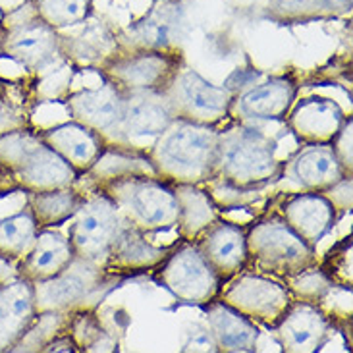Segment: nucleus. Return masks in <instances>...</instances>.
<instances>
[{"label": "nucleus", "mask_w": 353, "mask_h": 353, "mask_svg": "<svg viewBox=\"0 0 353 353\" xmlns=\"http://www.w3.org/2000/svg\"><path fill=\"white\" fill-rule=\"evenodd\" d=\"M145 153L154 176L166 183L205 185L216 170L219 128L174 118Z\"/></svg>", "instance_id": "nucleus-1"}, {"label": "nucleus", "mask_w": 353, "mask_h": 353, "mask_svg": "<svg viewBox=\"0 0 353 353\" xmlns=\"http://www.w3.org/2000/svg\"><path fill=\"white\" fill-rule=\"evenodd\" d=\"M284 168L286 164L276 157V141L263 130L243 122L219 130L212 183L230 191L255 193L280 180Z\"/></svg>", "instance_id": "nucleus-2"}, {"label": "nucleus", "mask_w": 353, "mask_h": 353, "mask_svg": "<svg viewBox=\"0 0 353 353\" xmlns=\"http://www.w3.org/2000/svg\"><path fill=\"white\" fill-rule=\"evenodd\" d=\"M0 190L8 193L68 188L79 181L77 174L29 125L0 135Z\"/></svg>", "instance_id": "nucleus-3"}, {"label": "nucleus", "mask_w": 353, "mask_h": 353, "mask_svg": "<svg viewBox=\"0 0 353 353\" xmlns=\"http://www.w3.org/2000/svg\"><path fill=\"white\" fill-rule=\"evenodd\" d=\"M124 278L106 272L97 263L76 257L58 276L33 284L39 313H95Z\"/></svg>", "instance_id": "nucleus-4"}, {"label": "nucleus", "mask_w": 353, "mask_h": 353, "mask_svg": "<svg viewBox=\"0 0 353 353\" xmlns=\"http://www.w3.org/2000/svg\"><path fill=\"white\" fill-rule=\"evenodd\" d=\"M319 265L316 249L274 212L248 228V268L286 282Z\"/></svg>", "instance_id": "nucleus-5"}, {"label": "nucleus", "mask_w": 353, "mask_h": 353, "mask_svg": "<svg viewBox=\"0 0 353 353\" xmlns=\"http://www.w3.org/2000/svg\"><path fill=\"white\" fill-rule=\"evenodd\" d=\"M99 190L114 201L120 214L132 228L143 234L168 232L178 224L180 205L174 185L157 178L154 174L128 176Z\"/></svg>", "instance_id": "nucleus-6"}, {"label": "nucleus", "mask_w": 353, "mask_h": 353, "mask_svg": "<svg viewBox=\"0 0 353 353\" xmlns=\"http://www.w3.org/2000/svg\"><path fill=\"white\" fill-rule=\"evenodd\" d=\"M4 29L0 57H6L28 72H43L62 64V33L50 28L31 8L29 0L0 19Z\"/></svg>", "instance_id": "nucleus-7"}, {"label": "nucleus", "mask_w": 353, "mask_h": 353, "mask_svg": "<svg viewBox=\"0 0 353 353\" xmlns=\"http://www.w3.org/2000/svg\"><path fill=\"white\" fill-rule=\"evenodd\" d=\"M154 280L183 305L205 307L219 299L222 280L212 270L195 241L170 248L164 261L154 268Z\"/></svg>", "instance_id": "nucleus-8"}, {"label": "nucleus", "mask_w": 353, "mask_h": 353, "mask_svg": "<svg viewBox=\"0 0 353 353\" xmlns=\"http://www.w3.org/2000/svg\"><path fill=\"white\" fill-rule=\"evenodd\" d=\"M68 239L76 257L85 259L103 267L110 249L128 226L114 201L99 188L83 191L79 209L70 220Z\"/></svg>", "instance_id": "nucleus-9"}, {"label": "nucleus", "mask_w": 353, "mask_h": 353, "mask_svg": "<svg viewBox=\"0 0 353 353\" xmlns=\"http://www.w3.org/2000/svg\"><path fill=\"white\" fill-rule=\"evenodd\" d=\"M219 299L257 326L274 330L292 305L294 297L278 278L245 268L222 284Z\"/></svg>", "instance_id": "nucleus-10"}, {"label": "nucleus", "mask_w": 353, "mask_h": 353, "mask_svg": "<svg viewBox=\"0 0 353 353\" xmlns=\"http://www.w3.org/2000/svg\"><path fill=\"white\" fill-rule=\"evenodd\" d=\"M183 64L181 50H122L97 74L124 93H166Z\"/></svg>", "instance_id": "nucleus-11"}, {"label": "nucleus", "mask_w": 353, "mask_h": 353, "mask_svg": "<svg viewBox=\"0 0 353 353\" xmlns=\"http://www.w3.org/2000/svg\"><path fill=\"white\" fill-rule=\"evenodd\" d=\"M174 116L193 124L219 128L232 114L236 93L226 85H214L191 68H181L166 89Z\"/></svg>", "instance_id": "nucleus-12"}, {"label": "nucleus", "mask_w": 353, "mask_h": 353, "mask_svg": "<svg viewBox=\"0 0 353 353\" xmlns=\"http://www.w3.org/2000/svg\"><path fill=\"white\" fill-rule=\"evenodd\" d=\"M125 93L118 87L103 81L95 89H81L66 97L70 120L85 125L101 135L108 147H134L122 132Z\"/></svg>", "instance_id": "nucleus-13"}, {"label": "nucleus", "mask_w": 353, "mask_h": 353, "mask_svg": "<svg viewBox=\"0 0 353 353\" xmlns=\"http://www.w3.org/2000/svg\"><path fill=\"white\" fill-rule=\"evenodd\" d=\"M185 35V2L154 0L139 19L118 33L122 50H178Z\"/></svg>", "instance_id": "nucleus-14"}, {"label": "nucleus", "mask_w": 353, "mask_h": 353, "mask_svg": "<svg viewBox=\"0 0 353 353\" xmlns=\"http://www.w3.org/2000/svg\"><path fill=\"white\" fill-rule=\"evenodd\" d=\"M297 91L299 85L292 74L272 76L234 97L232 112L248 122H284Z\"/></svg>", "instance_id": "nucleus-15"}, {"label": "nucleus", "mask_w": 353, "mask_h": 353, "mask_svg": "<svg viewBox=\"0 0 353 353\" xmlns=\"http://www.w3.org/2000/svg\"><path fill=\"white\" fill-rule=\"evenodd\" d=\"M278 344L288 353H315L332 338L334 325L315 303L294 299L274 326Z\"/></svg>", "instance_id": "nucleus-16"}, {"label": "nucleus", "mask_w": 353, "mask_h": 353, "mask_svg": "<svg viewBox=\"0 0 353 353\" xmlns=\"http://www.w3.org/2000/svg\"><path fill=\"white\" fill-rule=\"evenodd\" d=\"M77 28V26H76ZM62 33V58L74 70L99 72L116 54L122 52L118 43V33L103 21L89 18L72 33Z\"/></svg>", "instance_id": "nucleus-17"}, {"label": "nucleus", "mask_w": 353, "mask_h": 353, "mask_svg": "<svg viewBox=\"0 0 353 353\" xmlns=\"http://www.w3.org/2000/svg\"><path fill=\"white\" fill-rule=\"evenodd\" d=\"M347 118L344 108L332 99L307 97L294 103L284 122L301 145L332 143Z\"/></svg>", "instance_id": "nucleus-18"}, {"label": "nucleus", "mask_w": 353, "mask_h": 353, "mask_svg": "<svg viewBox=\"0 0 353 353\" xmlns=\"http://www.w3.org/2000/svg\"><path fill=\"white\" fill-rule=\"evenodd\" d=\"M195 243L222 282L248 268V228L236 222L220 216Z\"/></svg>", "instance_id": "nucleus-19"}, {"label": "nucleus", "mask_w": 353, "mask_h": 353, "mask_svg": "<svg viewBox=\"0 0 353 353\" xmlns=\"http://www.w3.org/2000/svg\"><path fill=\"white\" fill-rule=\"evenodd\" d=\"M278 214L299 238L315 249L326 234L334 228L336 220L340 216L332 199L326 193L316 191H301L292 195L282 203Z\"/></svg>", "instance_id": "nucleus-20"}, {"label": "nucleus", "mask_w": 353, "mask_h": 353, "mask_svg": "<svg viewBox=\"0 0 353 353\" xmlns=\"http://www.w3.org/2000/svg\"><path fill=\"white\" fill-rule=\"evenodd\" d=\"M35 319L33 284L23 276L0 282V352H14Z\"/></svg>", "instance_id": "nucleus-21"}, {"label": "nucleus", "mask_w": 353, "mask_h": 353, "mask_svg": "<svg viewBox=\"0 0 353 353\" xmlns=\"http://www.w3.org/2000/svg\"><path fill=\"white\" fill-rule=\"evenodd\" d=\"M39 135L77 174L79 180L95 166L108 147L101 135L74 120L39 132Z\"/></svg>", "instance_id": "nucleus-22"}, {"label": "nucleus", "mask_w": 353, "mask_h": 353, "mask_svg": "<svg viewBox=\"0 0 353 353\" xmlns=\"http://www.w3.org/2000/svg\"><path fill=\"white\" fill-rule=\"evenodd\" d=\"M303 191L326 193L345 178H352L340 164L330 143L303 145L284 168Z\"/></svg>", "instance_id": "nucleus-23"}, {"label": "nucleus", "mask_w": 353, "mask_h": 353, "mask_svg": "<svg viewBox=\"0 0 353 353\" xmlns=\"http://www.w3.org/2000/svg\"><path fill=\"white\" fill-rule=\"evenodd\" d=\"M168 251L170 248L154 245L147 239V234L128 224L110 249L103 268L110 274L128 280L154 270L168 255Z\"/></svg>", "instance_id": "nucleus-24"}, {"label": "nucleus", "mask_w": 353, "mask_h": 353, "mask_svg": "<svg viewBox=\"0 0 353 353\" xmlns=\"http://www.w3.org/2000/svg\"><path fill=\"white\" fill-rule=\"evenodd\" d=\"M174 110L166 93L137 91L125 93L122 132L134 143L141 137H157L174 122Z\"/></svg>", "instance_id": "nucleus-25"}, {"label": "nucleus", "mask_w": 353, "mask_h": 353, "mask_svg": "<svg viewBox=\"0 0 353 353\" xmlns=\"http://www.w3.org/2000/svg\"><path fill=\"white\" fill-rule=\"evenodd\" d=\"M74 259L76 253L68 236L54 228H45L39 230L35 243L31 245L28 255L16 265V270L19 276L35 284L58 276L62 270L70 267Z\"/></svg>", "instance_id": "nucleus-26"}, {"label": "nucleus", "mask_w": 353, "mask_h": 353, "mask_svg": "<svg viewBox=\"0 0 353 353\" xmlns=\"http://www.w3.org/2000/svg\"><path fill=\"white\" fill-rule=\"evenodd\" d=\"M209 334L220 353H251L257 350L259 326L220 299L205 305Z\"/></svg>", "instance_id": "nucleus-27"}, {"label": "nucleus", "mask_w": 353, "mask_h": 353, "mask_svg": "<svg viewBox=\"0 0 353 353\" xmlns=\"http://www.w3.org/2000/svg\"><path fill=\"white\" fill-rule=\"evenodd\" d=\"M174 191L180 205V219L176 224L178 236L183 241H197L201 234L222 216V210L212 193L203 185H174Z\"/></svg>", "instance_id": "nucleus-28"}, {"label": "nucleus", "mask_w": 353, "mask_h": 353, "mask_svg": "<svg viewBox=\"0 0 353 353\" xmlns=\"http://www.w3.org/2000/svg\"><path fill=\"white\" fill-rule=\"evenodd\" d=\"M28 209L33 214V220L39 230L58 228L74 219L83 197V191L76 185L68 188H52V190L31 191L26 193Z\"/></svg>", "instance_id": "nucleus-29"}, {"label": "nucleus", "mask_w": 353, "mask_h": 353, "mask_svg": "<svg viewBox=\"0 0 353 353\" xmlns=\"http://www.w3.org/2000/svg\"><path fill=\"white\" fill-rule=\"evenodd\" d=\"M139 174H154L147 153H139L135 147H106L105 153L83 178L89 180L91 188H103L106 183Z\"/></svg>", "instance_id": "nucleus-30"}, {"label": "nucleus", "mask_w": 353, "mask_h": 353, "mask_svg": "<svg viewBox=\"0 0 353 353\" xmlns=\"http://www.w3.org/2000/svg\"><path fill=\"white\" fill-rule=\"evenodd\" d=\"M37 224L26 207L12 216L0 219V261L18 265L37 238Z\"/></svg>", "instance_id": "nucleus-31"}, {"label": "nucleus", "mask_w": 353, "mask_h": 353, "mask_svg": "<svg viewBox=\"0 0 353 353\" xmlns=\"http://www.w3.org/2000/svg\"><path fill=\"white\" fill-rule=\"evenodd\" d=\"M31 8L50 28L66 31L91 18L93 0H29Z\"/></svg>", "instance_id": "nucleus-32"}, {"label": "nucleus", "mask_w": 353, "mask_h": 353, "mask_svg": "<svg viewBox=\"0 0 353 353\" xmlns=\"http://www.w3.org/2000/svg\"><path fill=\"white\" fill-rule=\"evenodd\" d=\"M319 268L334 286L352 290V238H344L330 248Z\"/></svg>", "instance_id": "nucleus-33"}, {"label": "nucleus", "mask_w": 353, "mask_h": 353, "mask_svg": "<svg viewBox=\"0 0 353 353\" xmlns=\"http://www.w3.org/2000/svg\"><path fill=\"white\" fill-rule=\"evenodd\" d=\"M290 290V294L294 299L299 301H307V303H315L319 305L321 299L328 294V290L334 286L328 278L323 274V270L315 265L313 268H309L305 272L297 274V276L290 278L284 282Z\"/></svg>", "instance_id": "nucleus-34"}, {"label": "nucleus", "mask_w": 353, "mask_h": 353, "mask_svg": "<svg viewBox=\"0 0 353 353\" xmlns=\"http://www.w3.org/2000/svg\"><path fill=\"white\" fill-rule=\"evenodd\" d=\"M332 149H334L336 157L340 164L344 166V170L350 176H353V153H352V145H353V124L352 118L345 120V124L342 125V130L338 132L334 139H332Z\"/></svg>", "instance_id": "nucleus-35"}, {"label": "nucleus", "mask_w": 353, "mask_h": 353, "mask_svg": "<svg viewBox=\"0 0 353 353\" xmlns=\"http://www.w3.org/2000/svg\"><path fill=\"white\" fill-rule=\"evenodd\" d=\"M8 89H10V81H6L4 77H0V103L8 99Z\"/></svg>", "instance_id": "nucleus-36"}, {"label": "nucleus", "mask_w": 353, "mask_h": 353, "mask_svg": "<svg viewBox=\"0 0 353 353\" xmlns=\"http://www.w3.org/2000/svg\"><path fill=\"white\" fill-rule=\"evenodd\" d=\"M338 2H340V4H342V6H344V8H352V0H338Z\"/></svg>", "instance_id": "nucleus-37"}, {"label": "nucleus", "mask_w": 353, "mask_h": 353, "mask_svg": "<svg viewBox=\"0 0 353 353\" xmlns=\"http://www.w3.org/2000/svg\"><path fill=\"white\" fill-rule=\"evenodd\" d=\"M2 33H4V29H2V26H0V41H2Z\"/></svg>", "instance_id": "nucleus-38"}]
</instances>
